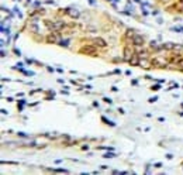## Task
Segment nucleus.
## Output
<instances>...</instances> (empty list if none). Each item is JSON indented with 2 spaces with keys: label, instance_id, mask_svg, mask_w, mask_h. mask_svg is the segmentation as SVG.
I'll return each mask as SVG.
<instances>
[{
  "label": "nucleus",
  "instance_id": "nucleus-6",
  "mask_svg": "<svg viewBox=\"0 0 183 175\" xmlns=\"http://www.w3.org/2000/svg\"><path fill=\"white\" fill-rule=\"evenodd\" d=\"M47 41L48 42H59V35L55 34V31H52L49 35L47 37Z\"/></svg>",
  "mask_w": 183,
  "mask_h": 175
},
{
  "label": "nucleus",
  "instance_id": "nucleus-4",
  "mask_svg": "<svg viewBox=\"0 0 183 175\" xmlns=\"http://www.w3.org/2000/svg\"><path fill=\"white\" fill-rule=\"evenodd\" d=\"M133 44L137 45V47H141V45H144V37L142 35H133Z\"/></svg>",
  "mask_w": 183,
  "mask_h": 175
},
{
  "label": "nucleus",
  "instance_id": "nucleus-10",
  "mask_svg": "<svg viewBox=\"0 0 183 175\" xmlns=\"http://www.w3.org/2000/svg\"><path fill=\"white\" fill-rule=\"evenodd\" d=\"M162 48H165V50H175V44L173 42H165L162 45Z\"/></svg>",
  "mask_w": 183,
  "mask_h": 175
},
{
  "label": "nucleus",
  "instance_id": "nucleus-11",
  "mask_svg": "<svg viewBox=\"0 0 183 175\" xmlns=\"http://www.w3.org/2000/svg\"><path fill=\"white\" fill-rule=\"evenodd\" d=\"M147 54H148V52H147L145 50H139V51H138L139 58H147Z\"/></svg>",
  "mask_w": 183,
  "mask_h": 175
},
{
  "label": "nucleus",
  "instance_id": "nucleus-7",
  "mask_svg": "<svg viewBox=\"0 0 183 175\" xmlns=\"http://www.w3.org/2000/svg\"><path fill=\"white\" fill-rule=\"evenodd\" d=\"M134 57V52H133V50H130L128 47L124 50V59H127V61H130L131 58Z\"/></svg>",
  "mask_w": 183,
  "mask_h": 175
},
{
  "label": "nucleus",
  "instance_id": "nucleus-12",
  "mask_svg": "<svg viewBox=\"0 0 183 175\" xmlns=\"http://www.w3.org/2000/svg\"><path fill=\"white\" fill-rule=\"evenodd\" d=\"M69 14L72 17H78L79 16V11H78V10H69Z\"/></svg>",
  "mask_w": 183,
  "mask_h": 175
},
{
  "label": "nucleus",
  "instance_id": "nucleus-13",
  "mask_svg": "<svg viewBox=\"0 0 183 175\" xmlns=\"http://www.w3.org/2000/svg\"><path fill=\"white\" fill-rule=\"evenodd\" d=\"M151 47H152V48H156V42L152 41V42H151Z\"/></svg>",
  "mask_w": 183,
  "mask_h": 175
},
{
  "label": "nucleus",
  "instance_id": "nucleus-8",
  "mask_svg": "<svg viewBox=\"0 0 183 175\" xmlns=\"http://www.w3.org/2000/svg\"><path fill=\"white\" fill-rule=\"evenodd\" d=\"M139 67H142V68H149L151 65H149V61L147 59V58H144V59L141 58V61H139Z\"/></svg>",
  "mask_w": 183,
  "mask_h": 175
},
{
  "label": "nucleus",
  "instance_id": "nucleus-1",
  "mask_svg": "<svg viewBox=\"0 0 183 175\" xmlns=\"http://www.w3.org/2000/svg\"><path fill=\"white\" fill-rule=\"evenodd\" d=\"M45 24H47V27H48V28H51L52 31H58V30H61L63 27V23L62 21H57V23L45 21Z\"/></svg>",
  "mask_w": 183,
  "mask_h": 175
},
{
  "label": "nucleus",
  "instance_id": "nucleus-2",
  "mask_svg": "<svg viewBox=\"0 0 183 175\" xmlns=\"http://www.w3.org/2000/svg\"><path fill=\"white\" fill-rule=\"evenodd\" d=\"M80 52L87 54V55H96V48L92 47V45H85V47L80 48Z\"/></svg>",
  "mask_w": 183,
  "mask_h": 175
},
{
  "label": "nucleus",
  "instance_id": "nucleus-9",
  "mask_svg": "<svg viewBox=\"0 0 183 175\" xmlns=\"http://www.w3.org/2000/svg\"><path fill=\"white\" fill-rule=\"evenodd\" d=\"M128 62H130L131 65H139V59H138V57H137L135 54H134V57L131 58V59H130Z\"/></svg>",
  "mask_w": 183,
  "mask_h": 175
},
{
  "label": "nucleus",
  "instance_id": "nucleus-14",
  "mask_svg": "<svg viewBox=\"0 0 183 175\" xmlns=\"http://www.w3.org/2000/svg\"><path fill=\"white\" fill-rule=\"evenodd\" d=\"M179 67H180V68H183V59H180V61H179Z\"/></svg>",
  "mask_w": 183,
  "mask_h": 175
},
{
  "label": "nucleus",
  "instance_id": "nucleus-3",
  "mask_svg": "<svg viewBox=\"0 0 183 175\" xmlns=\"http://www.w3.org/2000/svg\"><path fill=\"white\" fill-rule=\"evenodd\" d=\"M154 64L158 65V67H165V65H168V59L164 57H155L154 58Z\"/></svg>",
  "mask_w": 183,
  "mask_h": 175
},
{
  "label": "nucleus",
  "instance_id": "nucleus-5",
  "mask_svg": "<svg viewBox=\"0 0 183 175\" xmlns=\"http://www.w3.org/2000/svg\"><path fill=\"white\" fill-rule=\"evenodd\" d=\"M93 44H95L96 47H99V48H106L107 47V42L104 41L103 38H100V37H97V38L93 40Z\"/></svg>",
  "mask_w": 183,
  "mask_h": 175
}]
</instances>
